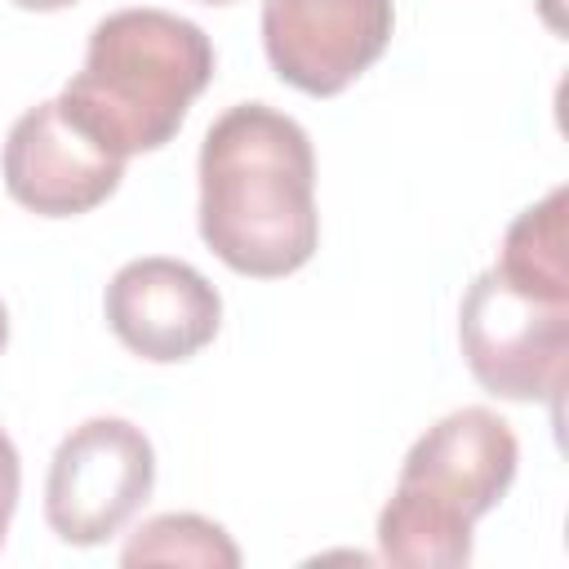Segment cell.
<instances>
[{
    "instance_id": "cell-12",
    "label": "cell",
    "mask_w": 569,
    "mask_h": 569,
    "mask_svg": "<svg viewBox=\"0 0 569 569\" xmlns=\"http://www.w3.org/2000/svg\"><path fill=\"white\" fill-rule=\"evenodd\" d=\"M18 9H36V13H53V9H67V4H76V0H13Z\"/></svg>"
},
{
    "instance_id": "cell-2",
    "label": "cell",
    "mask_w": 569,
    "mask_h": 569,
    "mask_svg": "<svg viewBox=\"0 0 569 569\" xmlns=\"http://www.w3.org/2000/svg\"><path fill=\"white\" fill-rule=\"evenodd\" d=\"M213 76L209 36L169 9H120L89 31L84 67L58 93L62 116L129 160L164 147Z\"/></svg>"
},
{
    "instance_id": "cell-1",
    "label": "cell",
    "mask_w": 569,
    "mask_h": 569,
    "mask_svg": "<svg viewBox=\"0 0 569 569\" xmlns=\"http://www.w3.org/2000/svg\"><path fill=\"white\" fill-rule=\"evenodd\" d=\"M200 236L240 276L276 280L320 244L307 129L267 107H227L200 142Z\"/></svg>"
},
{
    "instance_id": "cell-11",
    "label": "cell",
    "mask_w": 569,
    "mask_h": 569,
    "mask_svg": "<svg viewBox=\"0 0 569 569\" xmlns=\"http://www.w3.org/2000/svg\"><path fill=\"white\" fill-rule=\"evenodd\" d=\"M18 485H22V462H18L13 440L0 431V547H4V533H9V520L18 507Z\"/></svg>"
},
{
    "instance_id": "cell-3",
    "label": "cell",
    "mask_w": 569,
    "mask_h": 569,
    "mask_svg": "<svg viewBox=\"0 0 569 569\" xmlns=\"http://www.w3.org/2000/svg\"><path fill=\"white\" fill-rule=\"evenodd\" d=\"M520 445L511 427L467 405L427 427L405 453L400 480L378 516L382 560L409 569H453L471 560V525L511 489Z\"/></svg>"
},
{
    "instance_id": "cell-5",
    "label": "cell",
    "mask_w": 569,
    "mask_h": 569,
    "mask_svg": "<svg viewBox=\"0 0 569 569\" xmlns=\"http://www.w3.org/2000/svg\"><path fill=\"white\" fill-rule=\"evenodd\" d=\"M156 449L129 418H89L53 449L44 480L49 529L71 547H98L147 502Z\"/></svg>"
},
{
    "instance_id": "cell-6",
    "label": "cell",
    "mask_w": 569,
    "mask_h": 569,
    "mask_svg": "<svg viewBox=\"0 0 569 569\" xmlns=\"http://www.w3.org/2000/svg\"><path fill=\"white\" fill-rule=\"evenodd\" d=\"M396 27L391 0H262V49L302 93H342L369 71Z\"/></svg>"
},
{
    "instance_id": "cell-13",
    "label": "cell",
    "mask_w": 569,
    "mask_h": 569,
    "mask_svg": "<svg viewBox=\"0 0 569 569\" xmlns=\"http://www.w3.org/2000/svg\"><path fill=\"white\" fill-rule=\"evenodd\" d=\"M4 342H9V316H4V302H0V351H4Z\"/></svg>"
},
{
    "instance_id": "cell-7",
    "label": "cell",
    "mask_w": 569,
    "mask_h": 569,
    "mask_svg": "<svg viewBox=\"0 0 569 569\" xmlns=\"http://www.w3.org/2000/svg\"><path fill=\"white\" fill-rule=\"evenodd\" d=\"M107 325L142 360H191L222 325L218 289L182 258H133L107 284Z\"/></svg>"
},
{
    "instance_id": "cell-14",
    "label": "cell",
    "mask_w": 569,
    "mask_h": 569,
    "mask_svg": "<svg viewBox=\"0 0 569 569\" xmlns=\"http://www.w3.org/2000/svg\"><path fill=\"white\" fill-rule=\"evenodd\" d=\"M204 4H231V0H204Z\"/></svg>"
},
{
    "instance_id": "cell-10",
    "label": "cell",
    "mask_w": 569,
    "mask_h": 569,
    "mask_svg": "<svg viewBox=\"0 0 569 569\" xmlns=\"http://www.w3.org/2000/svg\"><path fill=\"white\" fill-rule=\"evenodd\" d=\"M120 565H200V569H236L240 547L227 538L222 525L196 516V511H169L151 516L120 551Z\"/></svg>"
},
{
    "instance_id": "cell-8",
    "label": "cell",
    "mask_w": 569,
    "mask_h": 569,
    "mask_svg": "<svg viewBox=\"0 0 569 569\" xmlns=\"http://www.w3.org/2000/svg\"><path fill=\"white\" fill-rule=\"evenodd\" d=\"M124 178V160L84 138L58 98L22 111L4 138V187L44 218H76L102 204Z\"/></svg>"
},
{
    "instance_id": "cell-9",
    "label": "cell",
    "mask_w": 569,
    "mask_h": 569,
    "mask_svg": "<svg viewBox=\"0 0 569 569\" xmlns=\"http://www.w3.org/2000/svg\"><path fill=\"white\" fill-rule=\"evenodd\" d=\"M569 209V196L565 187L547 191L538 204H529L502 236V253H498V271L533 293H547V298H569V227H565V213Z\"/></svg>"
},
{
    "instance_id": "cell-4",
    "label": "cell",
    "mask_w": 569,
    "mask_h": 569,
    "mask_svg": "<svg viewBox=\"0 0 569 569\" xmlns=\"http://www.w3.org/2000/svg\"><path fill=\"white\" fill-rule=\"evenodd\" d=\"M458 342L485 391L502 400H560L569 369V298L533 293L489 267L462 293Z\"/></svg>"
}]
</instances>
